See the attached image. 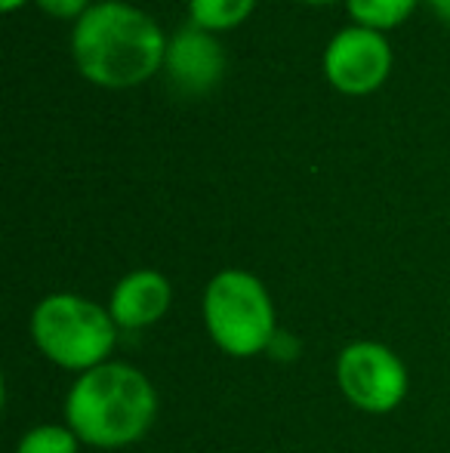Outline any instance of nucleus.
Masks as SVG:
<instances>
[{
	"mask_svg": "<svg viewBox=\"0 0 450 453\" xmlns=\"http://www.w3.org/2000/svg\"><path fill=\"white\" fill-rule=\"evenodd\" d=\"M201 315L213 346L232 358L263 355L278 336V315L269 287L244 269L213 274L204 290Z\"/></svg>",
	"mask_w": 450,
	"mask_h": 453,
	"instance_id": "obj_4",
	"label": "nucleus"
},
{
	"mask_svg": "<svg viewBox=\"0 0 450 453\" xmlns=\"http://www.w3.org/2000/svg\"><path fill=\"white\" fill-rule=\"evenodd\" d=\"M16 453H80V438L65 423L34 426L19 438Z\"/></svg>",
	"mask_w": 450,
	"mask_h": 453,
	"instance_id": "obj_11",
	"label": "nucleus"
},
{
	"mask_svg": "<svg viewBox=\"0 0 450 453\" xmlns=\"http://www.w3.org/2000/svg\"><path fill=\"white\" fill-rule=\"evenodd\" d=\"M416 4L420 0H346L348 16L355 19V25L379 31V35L401 25L416 10Z\"/></svg>",
	"mask_w": 450,
	"mask_h": 453,
	"instance_id": "obj_10",
	"label": "nucleus"
},
{
	"mask_svg": "<svg viewBox=\"0 0 450 453\" xmlns=\"http://www.w3.org/2000/svg\"><path fill=\"white\" fill-rule=\"evenodd\" d=\"M37 6L43 12H50L53 19H74V22L90 10L87 0H37Z\"/></svg>",
	"mask_w": 450,
	"mask_h": 453,
	"instance_id": "obj_12",
	"label": "nucleus"
},
{
	"mask_svg": "<svg viewBox=\"0 0 450 453\" xmlns=\"http://www.w3.org/2000/svg\"><path fill=\"white\" fill-rule=\"evenodd\" d=\"M164 72H167L170 87H176L186 96H204L219 84L225 72V53L210 31L182 28L167 41V56H164Z\"/></svg>",
	"mask_w": 450,
	"mask_h": 453,
	"instance_id": "obj_7",
	"label": "nucleus"
},
{
	"mask_svg": "<svg viewBox=\"0 0 450 453\" xmlns=\"http://www.w3.org/2000/svg\"><path fill=\"white\" fill-rule=\"evenodd\" d=\"M392 72V47L379 31L342 28L324 50V74L333 90L346 96H370Z\"/></svg>",
	"mask_w": 450,
	"mask_h": 453,
	"instance_id": "obj_6",
	"label": "nucleus"
},
{
	"mask_svg": "<svg viewBox=\"0 0 450 453\" xmlns=\"http://www.w3.org/2000/svg\"><path fill=\"white\" fill-rule=\"evenodd\" d=\"M333 376H337L342 398L355 411L373 413V417L395 411L410 386L408 367L398 358V352L377 340L348 342L337 355Z\"/></svg>",
	"mask_w": 450,
	"mask_h": 453,
	"instance_id": "obj_5",
	"label": "nucleus"
},
{
	"mask_svg": "<svg viewBox=\"0 0 450 453\" xmlns=\"http://www.w3.org/2000/svg\"><path fill=\"white\" fill-rule=\"evenodd\" d=\"M157 392L139 367L105 361L80 373L65 395V426L99 450L136 444L155 426Z\"/></svg>",
	"mask_w": 450,
	"mask_h": 453,
	"instance_id": "obj_2",
	"label": "nucleus"
},
{
	"mask_svg": "<svg viewBox=\"0 0 450 453\" xmlns=\"http://www.w3.org/2000/svg\"><path fill=\"white\" fill-rule=\"evenodd\" d=\"M72 56L78 72L105 90H126L164 68L161 25L126 0H99L74 22Z\"/></svg>",
	"mask_w": 450,
	"mask_h": 453,
	"instance_id": "obj_1",
	"label": "nucleus"
},
{
	"mask_svg": "<svg viewBox=\"0 0 450 453\" xmlns=\"http://www.w3.org/2000/svg\"><path fill=\"white\" fill-rule=\"evenodd\" d=\"M173 305V284L157 269H136L114 284L109 311L120 330H145Z\"/></svg>",
	"mask_w": 450,
	"mask_h": 453,
	"instance_id": "obj_8",
	"label": "nucleus"
},
{
	"mask_svg": "<svg viewBox=\"0 0 450 453\" xmlns=\"http://www.w3.org/2000/svg\"><path fill=\"white\" fill-rule=\"evenodd\" d=\"M120 327L111 311L78 293H50L31 311V340L56 367L87 373L111 361Z\"/></svg>",
	"mask_w": 450,
	"mask_h": 453,
	"instance_id": "obj_3",
	"label": "nucleus"
},
{
	"mask_svg": "<svg viewBox=\"0 0 450 453\" xmlns=\"http://www.w3.org/2000/svg\"><path fill=\"white\" fill-rule=\"evenodd\" d=\"M256 0H188V19L201 31H232L250 19Z\"/></svg>",
	"mask_w": 450,
	"mask_h": 453,
	"instance_id": "obj_9",
	"label": "nucleus"
},
{
	"mask_svg": "<svg viewBox=\"0 0 450 453\" xmlns=\"http://www.w3.org/2000/svg\"><path fill=\"white\" fill-rule=\"evenodd\" d=\"M300 4H309V6H327V4H337V0H300Z\"/></svg>",
	"mask_w": 450,
	"mask_h": 453,
	"instance_id": "obj_15",
	"label": "nucleus"
},
{
	"mask_svg": "<svg viewBox=\"0 0 450 453\" xmlns=\"http://www.w3.org/2000/svg\"><path fill=\"white\" fill-rule=\"evenodd\" d=\"M22 4H28V0H0V10H4V12H12V10H19Z\"/></svg>",
	"mask_w": 450,
	"mask_h": 453,
	"instance_id": "obj_14",
	"label": "nucleus"
},
{
	"mask_svg": "<svg viewBox=\"0 0 450 453\" xmlns=\"http://www.w3.org/2000/svg\"><path fill=\"white\" fill-rule=\"evenodd\" d=\"M429 6L435 10V16L441 19L445 25H450V0H426Z\"/></svg>",
	"mask_w": 450,
	"mask_h": 453,
	"instance_id": "obj_13",
	"label": "nucleus"
}]
</instances>
